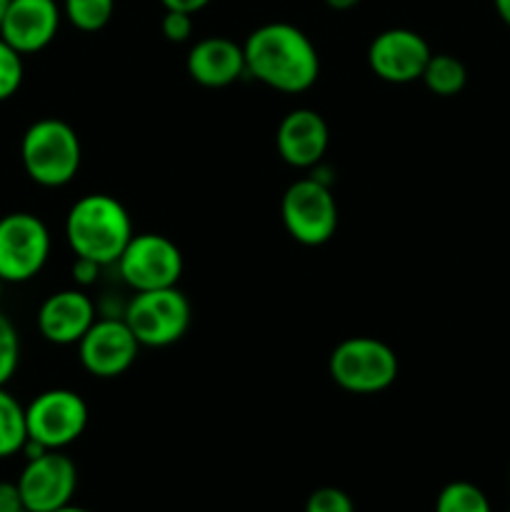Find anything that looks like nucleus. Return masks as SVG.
Masks as SVG:
<instances>
[{
	"mask_svg": "<svg viewBox=\"0 0 510 512\" xmlns=\"http://www.w3.org/2000/svg\"><path fill=\"white\" fill-rule=\"evenodd\" d=\"M245 70L278 93H305L320 75V55L313 40L293 23H265L243 43Z\"/></svg>",
	"mask_w": 510,
	"mask_h": 512,
	"instance_id": "1",
	"label": "nucleus"
},
{
	"mask_svg": "<svg viewBox=\"0 0 510 512\" xmlns=\"http://www.w3.org/2000/svg\"><path fill=\"white\" fill-rule=\"evenodd\" d=\"M133 238V220L120 200L105 193H88L70 205L65 215V240L75 258L115 265Z\"/></svg>",
	"mask_w": 510,
	"mask_h": 512,
	"instance_id": "2",
	"label": "nucleus"
},
{
	"mask_svg": "<svg viewBox=\"0 0 510 512\" xmlns=\"http://www.w3.org/2000/svg\"><path fill=\"white\" fill-rule=\"evenodd\" d=\"M20 160L33 183L43 188H63L78 175L83 145L70 123L60 118H40L23 133Z\"/></svg>",
	"mask_w": 510,
	"mask_h": 512,
	"instance_id": "3",
	"label": "nucleus"
},
{
	"mask_svg": "<svg viewBox=\"0 0 510 512\" xmlns=\"http://www.w3.org/2000/svg\"><path fill=\"white\" fill-rule=\"evenodd\" d=\"M398 355L388 343L370 335H353L330 353L328 373L338 388L353 395H375L398 380Z\"/></svg>",
	"mask_w": 510,
	"mask_h": 512,
	"instance_id": "4",
	"label": "nucleus"
},
{
	"mask_svg": "<svg viewBox=\"0 0 510 512\" xmlns=\"http://www.w3.org/2000/svg\"><path fill=\"white\" fill-rule=\"evenodd\" d=\"M190 318V300L178 285L135 293L123 313V320L143 348H168L178 343L188 333Z\"/></svg>",
	"mask_w": 510,
	"mask_h": 512,
	"instance_id": "5",
	"label": "nucleus"
},
{
	"mask_svg": "<svg viewBox=\"0 0 510 512\" xmlns=\"http://www.w3.org/2000/svg\"><path fill=\"white\" fill-rule=\"evenodd\" d=\"M280 215L290 238L308 248L328 243L338 230V203L333 188L313 175L288 185L280 203Z\"/></svg>",
	"mask_w": 510,
	"mask_h": 512,
	"instance_id": "6",
	"label": "nucleus"
},
{
	"mask_svg": "<svg viewBox=\"0 0 510 512\" xmlns=\"http://www.w3.org/2000/svg\"><path fill=\"white\" fill-rule=\"evenodd\" d=\"M25 425L28 440L45 450H63L88 428V403L75 390H45L25 405Z\"/></svg>",
	"mask_w": 510,
	"mask_h": 512,
	"instance_id": "7",
	"label": "nucleus"
},
{
	"mask_svg": "<svg viewBox=\"0 0 510 512\" xmlns=\"http://www.w3.org/2000/svg\"><path fill=\"white\" fill-rule=\"evenodd\" d=\"M50 230L38 215L8 213L0 218V278L5 283H28L50 258Z\"/></svg>",
	"mask_w": 510,
	"mask_h": 512,
	"instance_id": "8",
	"label": "nucleus"
},
{
	"mask_svg": "<svg viewBox=\"0 0 510 512\" xmlns=\"http://www.w3.org/2000/svg\"><path fill=\"white\" fill-rule=\"evenodd\" d=\"M118 273L125 285L143 290L175 288L183 275V253L178 245L160 233H133L118 258Z\"/></svg>",
	"mask_w": 510,
	"mask_h": 512,
	"instance_id": "9",
	"label": "nucleus"
},
{
	"mask_svg": "<svg viewBox=\"0 0 510 512\" xmlns=\"http://www.w3.org/2000/svg\"><path fill=\"white\" fill-rule=\"evenodd\" d=\"M140 348L143 345L138 343L128 323L123 318L108 315V318L95 320L88 333L80 338L78 358L93 378L113 380L133 368Z\"/></svg>",
	"mask_w": 510,
	"mask_h": 512,
	"instance_id": "10",
	"label": "nucleus"
},
{
	"mask_svg": "<svg viewBox=\"0 0 510 512\" xmlns=\"http://www.w3.org/2000/svg\"><path fill=\"white\" fill-rule=\"evenodd\" d=\"M78 488V468L63 450H45L28 458L18 478L23 505L30 512H53L70 505Z\"/></svg>",
	"mask_w": 510,
	"mask_h": 512,
	"instance_id": "11",
	"label": "nucleus"
},
{
	"mask_svg": "<svg viewBox=\"0 0 510 512\" xmlns=\"http://www.w3.org/2000/svg\"><path fill=\"white\" fill-rule=\"evenodd\" d=\"M430 50L428 40L410 28H388L368 45V65L380 80L393 85L415 83L423 78Z\"/></svg>",
	"mask_w": 510,
	"mask_h": 512,
	"instance_id": "12",
	"label": "nucleus"
},
{
	"mask_svg": "<svg viewBox=\"0 0 510 512\" xmlns=\"http://www.w3.org/2000/svg\"><path fill=\"white\" fill-rule=\"evenodd\" d=\"M63 8L55 0H10L0 23V38L20 55H33L55 40Z\"/></svg>",
	"mask_w": 510,
	"mask_h": 512,
	"instance_id": "13",
	"label": "nucleus"
},
{
	"mask_svg": "<svg viewBox=\"0 0 510 512\" xmlns=\"http://www.w3.org/2000/svg\"><path fill=\"white\" fill-rule=\"evenodd\" d=\"M330 145V128L323 115L313 108H295L285 115L275 130V148L280 158L300 170L323 163Z\"/></svg>",
	"mask_w": 510,
	"mask_h": 512,
	"instance_id": "14",
	"label": "nucleus"
},
{
	"mask_svg": "<svg viewBox=\"0 0 510 512\" xmlns=\"http://www.w3.org/2000/svg\"><path fill=\"white\" fill-rule=\"evenodd\" d=\"M38 330L53 345H78L98 320L95 303L80 288L58 290L38 308Z\"/></svg>",
	"mask_w": 510,
	"mask_h": 512,
	"instance_id": "15",
	"label": "nucleus"
},
{
	"mask_svg": "<svg viewBox=\"0 0 510 512\" xmlns=\"http://www.w3.org/2000/svg\"><path fill=\"white\" fill-rule=\"evenodd\" d=\"M185 70L203 88H228L248 75L243 45L223 35L198 40L185 58Z\"/></svg>",
	"mask_w": 510,
	"mask_h": 512,
	"instance_id": "16",
	"label": "nucleus"
},
{
	"mask_svg": "<svg viewBox=\"0 0 510 512\" xmlns=\"http://www.w3.org/2000/svg\"><path fill=\"white\" fill-rule=\"evenodd\" d=\"M425 88L433 95L440 98H453L468 83V68L463 65V60L455 58L450 53H433L430 55L428 65L423 70Z\"/></svg>",
	"mask_w": 510,
	"mask_h": 512,
	"instance_id": "17",
	"label": "nucleus"
},
{
	"mask_svg": "<svg viewBox=\"0 0 510 512\" xmlns=\"http://www.w3.org/2000/svg\"><path fill=\"white\" fill-rule=\"evenodd\" d=\"M25 440H28L25 408L15 395L0 388V460L23 453Z\"/></svg>",
	"mask_w": 510,
	"mask_h": 512,
	"instance_id": "18",
	"label": "nucleus"
},
{
	"mask_svg": "<svg viewBox=\"0 0 510 512\" xmlns=\"http://www.w3.org/2000/svg\"><path fill=\"white\" fill-rule=\"evenodd\" d=\"M63 18L83 33H98L110 23L115 0H63Z\"/></svg>",
	"mask_w": 510,
	"mask_h": 512,
	"instance_id": "19",
	"label": "nucleus"
},
{
	"mask_svg": "<svg viewBox=\"0 0 510 512\" xmlns=\"http://www.w3.org/2000/svg\"><path fill=\"white\" fill-rule=\"evenodd\" d=\"M435 512H493L490 500L478 485L468 480L448 483L435 498Z\"/></svg>",
	"mask_w": 510,
	"mask_h": 512,
	"instance_id": "20",
	"label": "nucleus"
},
{
	"mask_svg": "<svg viewBox=\"0 0 510 512\" xmlns=\"http://www.w3.org/2000/svg\"><path fill=\"white\" fill-rule=\"evenodd\" d=\"M25 78L23 55L0 38V103L10 100L20 90Z\"/></svg>",
	"mask_w": 510,
	"mask_h": 512,
	"instance_id": "21",
	"label": "nucleus"
},
{
	"mask_svg": "<svg viewBox=\"0 0 510 512\" xmlns=\"http://www.w3.org/2000/svg\"><path fill=\"white\" fill-rule=\"evenodd\" d=\"M20 363V335L8 315L0 313V388L10 383Z\"/></svg>",
	"mask_w": 510,
	"mask_h": 512,
	"instance_id": "22",
	"label": "nucleus"
},
{
	"mask_svg": "<svg viewBox=\"0 0 510 512\" xmlns=\"http://www.w3.org/2000/svg\"><path fill=\"white\" fill-rule=\"evenodd\" d=\"M305 512H355V505L348 493L328 485V488H318L315 493H310Z\"/></svg>",
	"mask_w": 510,
	"mask_h": 512,
	"instance_id": "23",
	"label": "nucleus"
},
{
	"mask_svg": "<svg viewBox=\"0 0 510 512\" xmlns=\"http://www.w3.org/2000/svg\"><path fill=\"white\" fill-rule=\"evenodd\" d=\"M160 30L170 43H185L193 35V15L180 13V10H165Z\"/></svg>",
	"mask_w": 510,
	"mask_h": 512,
	"instance_id": "24",
	"label": "nucleus"
},
{
	"mask_svg": "<svg viewBox=\"0 0 510 512\" xmlns=\"http://www.w3.org/2000/svg\"><path fill=\"white\" fill-rule=\"evenodd\" d=\"M100 268H103V265H98V263H95V260L75 258V263H73L75 283H78L80 288H88V285H93L95 280H98Z\"/></svg>",
	"mask_w": 510,
	"mask_h": 512,
	"instance_id": "25",
	"label": "nucleus"
},
{
	"mask_svg": "<svg viewBox=\"0 0 510 512\" xmlns=\"http://www.w3.org/2000/svg\"><path fill=\"white\" fill-rule=\"evenodd\" d=\"M25 508L23 498H20L18 483H8V480H0V512H10Z\"/></svg>",
	"mask_w": 510,
	"mask_h": 512,
	"instance_id": "26",
	"label": "nucleus"
},
{
	"mask_svg": "<svg viewBox=\"0 0 510 512\" xmlns=\"http://www.w3.org/2000/svg\"><path fill=\"white\" fill-rule=\"evenodd\" d=\"M165 10H180V13H200L203 8H208L213 0H160Z\"/></svg>",
	"mask_w": 510,
	"mask_h": 512,
	"instance_id": "27",
	"label": "nucleus"
},
{
	"mask_svg": "<svg viewBox=\"0 0 510 512\" xmlns=\"http://www.w3.org/2000/svg\"><path fill=\"white\" fill-rule=\"evenodd\" d=\"M493 5H495V13H498V18L510 28V0H493Z\"/></svg>",
	"mask_w": 510,
	"mask_h": 512,
	"instance_id": "28",
	"label": "nucleus"
},
{
	"mask_svg": "<svg viewBox=\"0 0 510 512\" xmlns=\"http://www.w3.org/2000/svg\"><path fill=\"white\" fill-rule=\"evenodd\" d=\"M358 3L360 0H325V5L333 10H350V8H355Z\"/></svg>",
	"mask_w": 510,
	"mask_h": 512,
	"instance_id": "29",
	"label": "nucleus"
},
{
	"mask_svg": "<svg viewBox=\"0 0 510 512\" xmlns=\"http://www.w3.org/2000/svg\"><path fill=\"white\" fill-rule=\"evenodd\" d=\"M53 512H90V510H85V508H75V505H65V508L53 510Z\"/></svg>",
	"mask_w": 510,
	"mask_h": 512,
	"instance_id": "30",
	"label": "nucleus"
},
{
	"mask_svg": "<svg viewBox=\"0 0 510 512\" xmlns=\"http://www.w3.org/2000/svg\"><path fill=\"white\" fill-rule=\"evenodd\" d=\"M8 5H10V0H0V23H3V15H5V10H8Z\"/></svg>",
	"mask_w": 510,
	"mask_h": 512,
	"instance_id": "31",
	"label": "nucleus"
},
{
	"mask_svg": "<svg viewBox=\"0 0 510 512\" xmlns=\"http://www.w3.org/2000/svg\"><path fill=\"white\" fill-rule=\"evenodd\" d=\"M3 285H5V280L0 278V298H3Z\"/></svg>",
	"mask_w": 510,
	"mask_h": 512,
	"instance_id": "32",
	"label": "nucleus"
},
{
	"mask_svg": "<svg viewBox=\"0 0 510 512\" xmlns=\"http://www.w3.org/2000/svg\"><path fill=\"white\" fill-rule=\"evenodd\" d=\"M10 512H30L28 508H18V510H10Z\"/></svg>",
	"mask_w": 510,
	"mask_h": 512,
	"instance_id": "33",
	"label": "nucleus"
},
{
	"mask_svg": "<svg viewBox=\"0 0 510 512\" xmlns=\"http://www.w3.org/2000/svg\"><path fill=\"white\" fill-rule=\"evenodd\" d=\"M508 480H510V473H508Z\"/></svg>",
	"mask_w": 510,
	"mask_h": 512,
	"instance_id": "34",
	"label": "nucleus"
}]
</instances>
